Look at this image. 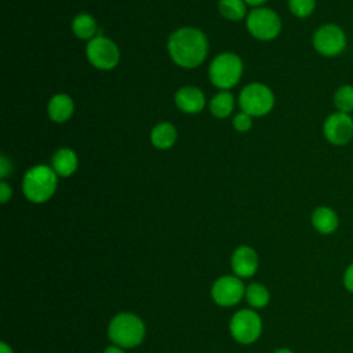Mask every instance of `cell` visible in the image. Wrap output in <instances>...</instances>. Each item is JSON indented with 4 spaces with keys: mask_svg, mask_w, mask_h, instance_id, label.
<instances>
[{
    "mask_svg": "<svg viewBox=\"0 0 353 353\" xmlns=\"http://www.w3.org/2000/svg\"><path fill=\"white\" fill-rule=\"evenodd\" d=\"M334 106L336 112L353 114V85L343 84L334 94Z\"/></svg>",
    "mask_w": 353,
    "mask_h": 353,
    "instance_id": "cell-20",
    "label": "cell"
},
{
    "mask_svg": "<svg viewBox=\"0 0 353 353\" xmlns=\"http://www.w3.org/2000/svg\"><path fill=\"white\" fill-rule=\"evenodd\" d=\"M323 134L335 146L347 145L353 139V116L342 112L331 113L323 124Z\"/></svg>",
    "mask_w": 353,
    "mask_h": 353,
    "instance_id": "cell-9",
    "label": "cell"
},
{
    "mask_svg": "<svg viewBox=\"0 0 353 353\" xmlns=\"http://www.w3.org/2000/svg\"><path fill=\"white\" fill-rule=\"evenodd\" d=\"M0 353H12V350H11V347L7 346L6 342H1L0 343Z\"/></svg>",
    "mask_w": 353,
    "mask_h": 353,
    "instance_id": "cell-28",
    "label": "cell"
},
{
    "mask_svg": "<svg viewBox=\"0 0 353 353\" xmlns=\"http://www.w3.org/2000/svg\"><path fill=\"white\" fill-rule=\"evenodd\" d=\"M251 124H252L251 116H250L248 113H245V112H241V113L236 114L234 119H233V125H234V128H236L237 131H241V132L248 131V130L251 128Z\"/></svg>",
    "mask_w": 353,
    "mask_h": 353,
    "instance_id": "cell-24",
    "label": "cell"
},
{
    "mask_svg": "<svg viewBox=\"0 0 353 353\" xmlns=\"http://www.w3.org/2000/svg\"><path fill=\"white\" fill-rule=\"evenodd\" d=\"M103 353H124L121 349H119V347H116V346H110V347H108Z\"/></svg>",
    "mask_w": 353,
    "mask_h": 353,
    "instance_id": "cell-29",
    "label": "cell"
},
{
    "mask_svg": "<svg viewBox=\"0 0 353 353\" xmlns=\"http://www.w3.org/2000/svg\"><path fill=\"white\" fill-rule=\"evenodd\" d=\"M247 4L250 6H261L262 3H265L266 0H244Z\"/></svg>",
    "mask_w": 353,
    "mask_h": 353,
    "instance_id": "cell-30",
    "label": "cell"
},
{
    "mask_svg": "<svg viewBox=\"0 0 353 353\" xmlns=\"http://www.w3.org/2000/svg\"><path fill=\"white\" fill-rule=\"evenodd\" d=\"M12 196V189L10 188V185L7 182H1L0 183V200L1 203H7Z\"/></svg>",
    "mask_w": 353,
    "mask_h": 353,
    "instance_id": "cell-27",
    "label": "cell"
},
{
    "mask_svg": "<svg viewBox=\"0 0 353 353\" xmlns=\"http://www.w3.org/2000/svg\"><path fill=\"white\" fill-rule=\"evenodd\" d=\"M88 61L101 70L113 69L120 61V51L117 46L105 36H95L85 47Z\"/></svg>",
    "mask_w": 353,
    "mask_h": 353,
    "instance_id": "cell-8",
    "label": "cell"
},
{
    "mask_svg": "<svg viewBox=\"0 0 353 353\" xmlns=\"http://www.w3.org/2000/svg\"><path fill=\"white\" fill-rule=\"evenodd\" d=\"M352 116H353V114H352Z\"/></svg>",
    "mask_w": 353,
    "mask_h": 353,
    "instance_id": "cell-32",
    "label": "cell"
},
{
    "mask_svg": "<svg viewBox=\"0 0 353 353\" xmlns=\"http://www.w3.org/2000/svg\"><path fill=\"white\" fill-rule=\"evenodd\" d=\"M347 37L345 30L335 23L321 25L313 34V47L323 57H336L346 48Z\"/></svg>",
    "mask_w": 353,
    "mask_h": 353,
    "instance_id": "cell-6",
    "label": "cell"
},
{
    "mask_svg": "<svg viewBox=\"0 0 353 353\" xmlns=\"http://www.w3.org/2000/svg\"><path fill=\"white\" fill-rule=\"evenodd\" d=\"M244 294L243 283L233 276H225L212 285V298L221 306H230L237 303Z\"/></svg>",
    "mask_w": 353,
    "mask_h": 353,
    "instance_id": "cell-11",
    "label": "cell"
},
{
    "mask_svg": "<svg viewBox=\"0 0 353 353\" xmlns=\"http://www.w3.org/2000/svg\"><path fill=\"white\" fill-rule=\"evenodd\" d=\"M247 29L259 40H273L281 30V21L273 10L259 7L248 14Z\"/></svg>",
    "mask_w": 353,
    "mask_h": 353,
    "instance_id": "cell-7",
    "label": "cell"
},
{
    "mask_svg": "<svg viewBox=\"0 0 353 353\" xmlns=\"http://www.w3.org/2000/svg\"><path fill=\"white\" fill-rule=\"evenodd\" d=\"M261 319L252 310L237 312L230 321V332L240 343H251L256 341L261 334Z\"/></svg>",
    "mask_w": 353,
    "mask_h": 353,
    "instance_id": "cell-10",
    "label": "cell"
},
{
    "mask_svg": "<svg viewBox=\"0 0 353 353\" xmlns=\"http://www.w3.org/2000/svg\"><path fill=\"white\" fill-rule=\"evenodd\" d=\"M343 287L353 294V262L346 268L343 273Z\"/></svg>",
    "mask_w": 353,
    "mask_h": 353,
    "instance_id": "cell-25",
    "label": "cell"
},
{
    "mask_svg": "<svg viewBox=\"0 0 353 353\" xmlns=\"http://www.w3.org/2000/svg\"><path fill=\"white\" fill-rule=\"evenodd\" d=\"M243 112L250 116H263L269 113L274 105V97L269 87L262 83H251L245 85L239 97Z\"/></svg>",
    "mask_w": 353,
    "mask_h": 353,
    "instance_id": "cell-5",
    "label": "cell"
},
{
    "mask_svg": "<svg viewBox=\"0 0 353 353\" xmlns=\"http://www.w3.org/2000/svg\"><path fill=\"white\" fill-rule=\"evenodd\" d=\"M233 105H234V99L233 95L228 91H222L218 92L210 102V110L211 113L218 117V119H225L228 117L232 110H233Z\"/></svg>",
    "mask_w": 353,
    "mask_h": 353,
    "instance_id": "cell-19",
    "label": "cell"
},
{
    "mask_svg": "<svg viewBox=\"0 0 353 353\" xmlns=\"http://www.w3.org/2000/svg\"><path fill=\"white\" fill-rule=\"evenodd\" d=\"M145 334L143 323L131 313L117 314L109 325L110 339L121 347H134L141 343Z\"/></svg>",
    "mask_w": 353,
    "mask_h": 353,
    "instance_id": "cell-3",
    "label": "cell"
},
{
    "mask_svg": "<svg viewBox=\"0 0 353 353\" xmlns=\"http://www.w3.org/2000/svg\"><path fill=\"white\" fill-rule=\"evenodd\" d=\"M312 225L319 233L331 234L338 229L339 219L331 207L320 205L312 214Z\"/></svg>",
    "mask_w": 353,
    "mask_h": 353,
    "instance_id": "cell-14",
    "label": "cell"
},
{
    "mask_svg": "<svg viewBox=\"0 0 353 353\" xmlns=\"http://www.w3.org/2000/svg\"><path fill=\"white\" fill-rule=\"evenodd\" d=\"M57 182V174L51 167L34 165L26 171L22 189L32 203H44L54 194Z\"/></svg>",
    "mask_w": 353,
    "mask_h": 353,
    "instance_id": "cell-2",
    "label": "cell"
},
{
    "mask_svg": "<svg viewBox=\"0 0 353 353\" xmlns=\"http://www.w3.org/2000/svg\"><path fill=\"white\" fill-rule=\"evenodd\" d=\"M243 73V62L239 55L223 52L214 58L210 65L208 76L211 83L218 88H230L236 85Z\"/></svg>",
    "mask_w": 353,
    "mask_h": 353,
    "instance_id": "cell-4",
    "label": "cell"
},
{
    "mask_svg": "<svg viewBox=\"0 0 353 353\" xmlns=\"http://www.w3.org/2000/svg\"><path fill=\"white\" fill-rule=\"evenodd\" d=\"M150 141L157 149H168L176 141V130L170 123H160L152 130Z\"/></svg>",
    "mask_w": 353,
    "mask_h": 353,
    "instance_id": "cell-17",
    "label": "cell"
},
{
    "mask_svg": "<svg viewBox=\"0 0 353 353\" xmlns=\"http://www.w3.org/2000/svg\"><path fill=\"white\" fill-rule=\"evenodd\" d=\"M11 170H12V165H11L10 160L4 154H1L0 156V176L6 178L8 174H11Z\"/></svg>",
    "mask_w": 353,
    "mask_h": 353,
    "instance_id": "cell-26",
    "label": "cell"
},
{
    "mask_svg": "<svg viewBox=\"0 0 353 353\" xmlns=\"http://www.w3.org/2000/svg\"><path fill=\"white\" fill-rule=\"evenodd\" d=\"M72 29L79 39L88 41L95 37V33L98 30L95 19L88 14H79L77 17H74L72 22Z\"/></svg>",
    "mask_w": 353,
    "mask_h": 353,
    "instance_id": "cell-18",
    "label": "cell"
},
{
    "mask_svg": "<svg viewBox=\"0 0 353 353\" xmlns=\"http://www.w3.org/2000/svg\"><path fill=\"white\" fill-rule=\"evenodd\" d=\"M273 353H292V352L288 350V349H279V350H276V352H273Z\"/></svg>",
    "mask_w": 353,
    "mask_h": 353,
    "instance_id": "cell-31",
    "label": "cell"
},
{
    "mask_svg": "<svg viewBox=\"0 0 353 353\" xmlns=\"http://www.w3.org/2000/svg\"><path fill=\"white\" fill-rule=\"evenodd\" d=\"M219 12L230 21H239L245 15V1L244 0H219Z\"/></svg>",
    "mask_w": 353,
    "mask_h": 353,
    "instance_id": "cell-21",
    "label": "cell"
},
{
    "mask_svg": "<svg viewBox=\"0 0 353 353\" xmlns=\"http://www.w3.org/2000/svg\"><path fill=\"white\" fill-rule=\"evenodd\" d=\"M77 168V156L69 148H61L52 157V170L59 176H70Z\"/></svg>",
    "mask_w": 353,
    "mask_h": 353,
    "instance_id": "cell-16",
    "label": "cell"
},
{
    "mask_svg": "<svg viewBox=\"0 0 353 353\" xmlns=\"http://www.w3.org/2000/svg\"><path fill=\"white\" fill-rule=\"evenodd\" d=\"M176 106L185 113H197L205 105L204 94L196 87H183L175 94Z\"/></svg>",
    "mask_w": 353,
    "mask_h": 353,
    "instance_id": "cell-13",
    "label": "cell"
},
{
    "mask_svg": "<svg viewBox=\"0 0 353 353\" xmlns=\"http://www.w3.org/2000/svg\"><path fill=\"white\" fill-rule=\"evenodd\" d=\"M247 301L254 307H262L269 302V292L261 284H251L247 288Z\"/></svg>",
    "mask_w": 353,
    "mask_h": 353,
    "instance_id": "cell-22",
    "label": "cell"
},
{
    "mask_svg": "<svg viewBox=\"0 0 353 353\" xmlns=\"http://www.w3.org/2000/svg\"><path fill=\"white\" fill-rule=\"evenodd\" d=\"M290 11L298 18L309 17L316 8V0H288Z\"/></svg>",
    "mask_w": 353,
    "mask_h": 353,
    "instance_id": "cell-23",
    "label": "cell"
},
{
    "mask_svg": "<svg viewBox=\"0 0 353 353\" xmlns=\"http://www.w3.org/2000/svg\"><path fill=\"white\" fill-rule=\"evenodd\" d=\"M232 266L237 276H252L258 268V258L255 251L250 247H239L232 256Z\"/></svg>",
    "mask_w": 353,
    "mask_h": 353,
    "instance_id": "cell-12",
    "label": "cell"
},
{
    "mask_svg": "<svg viewBox=\"0 0 353 353\" xmlns=\"http://www.w3.org/2000/svg\"><path fill=\"white\" fill-rule=\"evenodd\" d=\"M73 101L66 94H57L48 102V114L51 120L57 123H63L73 114Z\"/></svg>",
    "mask_w": 353,
    "mask_h": 353,
    "instance_id": "cell-15",
    "label": "cell"
},
{
    "mask_svg": "<svg viewBox=\"0 0 353 353\" xmlns=\"http://www.w3.org/2000/svg\"><path fill=\"white\" fill-rule=\"evenodd\" d=\"M207 37L196 28H181L168 39V52L172 61L182 68L199 66L207 55Z\"/></svg>",
    "mask_w": 353,
    "mask_h": 353,
    "instance_id": "cell-1",
    "label": "cell"
}]
</instances>
